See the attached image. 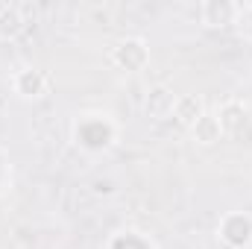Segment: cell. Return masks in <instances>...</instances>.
<instances>
[{
    "instance_id": "6da1fadb",
    "label": "cell",
    "mask_w": 252,
    "mask_h": 249,
    "mask_svg": "<svg viewBox=\"0 0 252 249\" xmlns=\"http://www.w3.org/2000/svg\"><path fill=\"white\" fill-rule=\"evenodd\" d=\"M173 109H176V100L167 88H156L147 100V112L153 118H167V115H173Z\"/></svg>"
},
{
    "instance_id": "3957f363",
    "label": "cell",
    "mask_w": 252,
    "mask_h": 249,
    "mask_svg": "<svg viewBox=\"0 0 252 249\" xmlns=\"http://www.w3.org/2000/svg\"><path fill=\"white\" fill-rule=\"evenodd\" d=\"M193 135H196V141H202V144L217 141V135H220V124H217V118L202 115V118L193 124Z\"/></svg>"
},
{
    "instance_id": "7a4b0ae2",
    "label": "cell",
    "mask_w": 252,
    "mask_h": 249,
    "mask_svg": "<svg viewBox=\"0 0 252 249\" xmlns=\"http://www.w3.org/2000/svg\"><path fill=\"white\" fill-rule=\"evenodd\" d=\"M173 112H176V118H179L182 124H190V126L202 118V106H199L196 97H185V100H179Z\"/></svg>"
},
{
    "instance_id": "277c9868",
    "label": "cell",
    "mask_w": 252,
    "mask_h": 249,
    "mask_svg": "<svg viewBox=\"0 0 252 249\" xmlns=\"http://www.w3.org/2000/svg\"><path fill=\"white\" fill-rule=\"evenodd\" d=\"M244 121H247V118H244V109H241L238 103H229V106L220 112V118H217L220 129H229V132H232V129H238Z\"/></svg>"
},
{
    "instance_id": "5b68a950",
    "label": "cell",
    "mask_w": 252,
    "mask_h": 249,
    "mask_svg": "<svg viewBox=\"0 0 252 249\" xmlns=\"http://www.w3.org/2000/svg\"><path fill=\"white\" fill-rule=\"evenodd\" d=\"M21 82H30V88L24 91V97H38V91H41V76L38 73L27 70V73H21Z\"/></svg>"
}]
</instances>
